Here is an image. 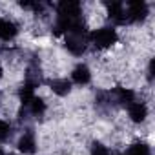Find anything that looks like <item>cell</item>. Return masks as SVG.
<instances>
[{
    "mask_svg": "<svg viewBox=\"0 0 155 155\" xmlns=\"http://www.w3.org/2000/svg\"><path fill=\"white\" fill-rule=\"evenodd\" d=\"M88 40H90V44L93 48L102 51V49L113 48L117 44V40H119V35H117V31L113 28H97V29H93L90 33Z\"/></svg>",
    "mask_w": 155,
    "mask_h": 155,
    "instance_id": "obj_1",
    "label": "cell"
},
{
    "mask_svg": "<svg viewBox=\"0 0 155 155\" xmlns=\"http://www.w3.org/2000/svg\"><path fill=\"white\" fill-rule=\"evenodd\" d=\"M128 117L133 124H142L148 117V106L142 101H133L128 106Z\"/></svg>",
    "mask_w": 155,
    "mask_h": 155,
    "instance_id": "obj_2",
    "label": "cell"
},
{
    "mask_svg": "<svg viewBox=\"0 0 155 155\" xmlns=\"http://www.w3.org/2000/svg\"><path fill=\"white\" fill-rule=\"evenodd\" d=\"M17 35H18V26H17V22L11 20V18H8V17H2V15H0V40L9 42V40H13Z\"/></svg>",
    "mask_w": 155,
    "mask_h": 155,
    "instance_id": "obj_3",
    "label": "cell"
},
{
    "mask_svg": "<svg viewBox=\"0 0 155 155\" xmlns=\"http://www.w3.org/2000/svg\"><path fill=\"white\" fill-rule=\"evenodd\" d=\"M17 146H18V151H20V153H24V155H33V153L37 151V139H35V135H33L31 131H24V133L20 135Z\"/></svg>",
    "mask_w": 155,
    "mask_h": 155,
    "instance_id": "obj_4",
    "label": "cell"
},
{
    "mask_svg": "<svg viewBox=\"0 0 155 155\" xmlns=\"http://www.w3.org/2000/svg\"><path fill=\"white\" fill-rule=\"evenodd\" d=\"M71 81L79 86H86L91 81V69L86 64H77L71 71Z\"/></svg>",
    "mask_w": 155,
    "mask_h": 155,
    "instance_id": "obj_5",
    "label": "cell"
},
{
    "mask_svg": "<svg viewBox=\"0 0 155 155\" xmlns=\"http://www.w3.org/2000/svg\"><path fill=\"white\" fill-rule=\"evenodd\" d=\"M49 90L55 95L64 97V95H68L71 91V81H68V79H53L49 82Z\"/></svg>",
    "mask_w": 155,
    "mask_h": 155,
    "instance_id": "obj_6",
    "label": "cell"
},
{
    "mask_svg": "<svg viewBox=\"0 0 155 155\" xmlns=\"http://www.w3.org/2000/svg\"><path fill=\"white\" fill-rule=\"evenodd\" d=\"M124 155H151V153H150V146H148V144L137 142V144H133Z\"/></svg>",
    "mask_w": 155,
    "mask_h": 155,
    "instance_id": "obj_7",
    "label": "cell"
},
{
    "mask_svg": "<svg viewBox=\"0 0 155 155\" xmlns=\"http://www.w3.org/2000/svg\"><path fill=\"white\" fill-rule=\"evenodd\" d=\"M90 155H110V150H108L104 144H99V142H97V144H93Z\"/></svg>",
    "mask_w": 155,
    "mask_h": 155,
    "instance_id": "obj_8",
    "label": "cell"
},
{
    "mask_svg": "<svg viewBox=\"0 0 155 155\" xmlns=\"http://www.w3.org/2000/svg\"><path fill=\"white\" fill-rule=\"evenodd\" d=\"M9 130H11L9 124H8L4 119H0V140H4V139L9 135Z\"/></svg>",
    "mask_w": 155,
    "mask_h": 155,
    "instance_id": "obj_9",
    "label": "cell"
},
{
    "mask_svg": "<svg viewBox=\"0 0 155 155\" xmlns=\"http://www.w3.org/2000/svg\"><path fill=\"white\" fill-rule=\"evenodd\" d=\"M4 77V68H2V64H0V79Z\"/></svg>",
    "mask_w": 155,
    "mask_h": 155,
    "instance_id": "obj_10",
    "label": "cell"
}]
</instances>
